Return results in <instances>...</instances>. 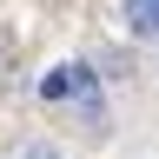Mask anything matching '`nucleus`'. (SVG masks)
<instances>
[{
    "label": "nucleus",
    "instance_id": "nucleus-1",
    "mask_svg": "<svg viewBox=\"0 0 159 159\" xmlns=\"http://www.w3.org/2000/svg\"><path fill=\"white\" fill-rule=\"evenodd\" d=\"M93 86H99V73L73 60V66H53L40 80V99H93Z\"/></svg>",
    "mask_w": 159,
    "mask_h": 159
},
{
    "label": "nucleus",
    "instance_id": "nucleus-3",
    "mask_svg": "<svg viewBox=\"0 0 159 159\" xmlns=\"http://www.w3.org/2000/svg\"><path fill=\"white\" fill-rule=\"evenodd\" d=\"M27 159H60V152H47V146H33V152H27Z\"/></svg>",
    "mask_w": 159,
    "mask_h": 159
},
{
    "label": "nucleus",
    "instance_id": "nucleus-2",
    "mask_svg": "<svg viewBox=\"0 0 159 159\" xmlns=\"http://www.w3.org/2000/svg\"><path fill=\"white\" fill-rule=\"evenodd\" d=\"M126 27L139 40H159V0H126Z\"/></svg>",
    "mask_w": 159,
    "mask_h": 159
}]
</instances>
